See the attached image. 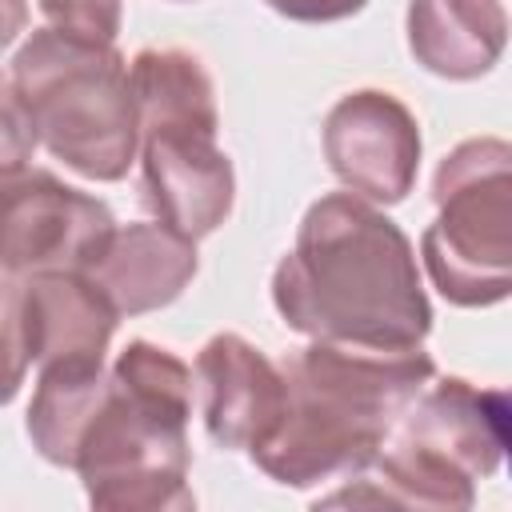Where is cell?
<instances>
[{
    "label": "cell",
    "instance_id": "9",
    "mask_svg": "<svg viewBox=\"0 0 512 512\" xmlns=\"http://www.w3.org/2000/svg\"><path fill=\"white\" fill-rule=\"evenodd\" d=\"M324 160L332 176L368 204H400L420 172V124L404 100L380 88L340 96L324 116Z\"/></svg>",
    "mask_w": 512,
    "mask_h": 512
},
{
    "label": "cell",
    "instance_id": "12",
    "mask_svg": "<svg viewBox=\"0 0 512 512\" xmlns=\"http://www.w3.org/2000/svg\"><path fill=\"white\" fill-rule=\"evenodd\" d=\"M120 312L88 272L24 276V332L36 368L104 364Z\"/></svg>",
    "mask_w": 512,
    "mask_h": 512
},
{
    "label": "cell",
    "instance_id": "3",
    "mask_svg": "<svg viewBox=\"0 0 512 512\" xmlns=\"http://www.w3.org/2000/svg\"><path fill=\"white\" fill-rule=\"evenodd\" d=\"M192 368L152 344L128 340L80 432L68 468L80 476L92 508L112 512H184L196 508L188 488L192 448Z\"/></svg>",
    "mask_w": 512,
    "mask_h": 512
},
{
    "label": "cell",
    "instance_id": "10",
    "mask_svg": "<svg viewBox=\"0 0 512 512\" xmlns=\"http://www.w3.org/2000/svg\"><path fill=\"white\" fill-rule=\"evenodd\" d=\"M196 392L204 432L224 452H252L276 424L284 376L256 344L236 332H216L196 356Z\"/></svg>",
    "mask_w": 512,
    "mask_h": 512
},
{
    "label": "cell",
    "instance_id": "14",
    "mask_svg": "<svg viewBox=\"0 0 512 512\" xmlns=\"http://www.w3.org/2000/svg\"><path fill=\"white\" fill-rule=\"evenodd\" d=\"M32 368L28 332H24V276L0 272V408L16 400Z\"/></svg>",
    "mask_w": 512,
    "mask_h": 512
},
{
    "label": "cell",
    "instance_id": "16",
    "mask_svg": "<svg viewBox=\"0 0 512 512\" xmlns=\"http://www.w3.org/2000/svg\"><path fill=\"white\" fill-rule=\"evenodd\" d=\"M32 152H36V132L28 124V112H24L8 72H0V172L28 164Z\"/></svg>",
    "mask_w": 512,
    "mask_h": 512
},
{
    "label": "cell",
    "instance_id": "15",
    "mask_svg": "<svg viewBox=\"0 0 512 512\" xmlns=\"http://www.w3.org/2000/svg\"><path fill=\"white\" fill-rule=\"evenodd\" d=\"M36 4L48 28L92 44H116L124 24V0H36Z\"/></svg>",
    "mask_w": 512,
    "mask_h": 512
},
{
    "label": "cell",
    "instance_id": "7",
    "mask_svg": "<svg viewBox=\"0 0 512 512\" xmlns=\"http://www.w3.org/2000/svg\"><path fill=\"white\" fill-rule=\"evenodd\" d=\"M508 144L496 136L456 144L432 180L436 220L420 256L444 300L460 308L500 304L512 284V176Z\"/></svg>",
    "mask_w": 512,
    "mask_h": 512
},
{
    "label": "cell",
    "instance_id": "13",
    "mask_svg": "<svg viewBox=\"0 0 512 512\" xmlns=\"http://www.w3.org/2000/svg\"><path fill=\"white\" fill-rule=\"evenodd\" d=\"M504 8L500 0H412L408 4V48L444 80H476L504 52Z\"/></svg>",
    "mask_w": 512,
    "mask_h": 512
},
{
    "label": "cell",
    "instance_id": "17",
    "mask_svg": "<svg viewBox=\"0 0 512 512\" xmlns=\"http://www.w3.org/2000/svg\"><path fill=\"white\" fill-rule=\"evenodd\" d=\"M272 12L300 20V24H332L344 16H356L368 0H264Z\"/></svg>",
    "mask_w": 512,
    "mask_h": 512
},
{
    "label": "cell",
    "instance_id": "2",
    "mask_svg": "<svg viewBox=\"0 0 512 512\" xmlns=\"http://www.w3.org/2000/svg\"><path fill=\"white\" fill-rule=\"evenodd\" d=\"M284 404L272 432L248 452L284 488H312L356 472L388 436L408 400L436 376L416 348L312 340L280 360Z\"/></svg>",
    "mask_w": 512,
    "mask_h": 512
},
{
    "label": "cell",
    "instance_id": "4",
    "mask_svg": "<svg viewBox=\"0 0 512 512\" xmlns=\"http://www.w3.org/2000/svg\"><path fill=\"white\" fill-rule=\"evenodd\" d=\"M504 448L508 396L464 376H432L396 416L380 448L356 472L340 476L332 492L316 496V504L472 508V484L500 468Z\"/></svg>",
    "mask_w": 512,
    "mask_h": 512
},
{
    "label": "cell",
    "instance_id": "11",
    "mask_svg": "<svg viewBox=\"0 0 512 512\" xmlns=\"http://www.w3.org/2000/svg\"><path fill=\"white\" fill-rule=\"evenodd\" d=\"M196 240L160 224H116L96 260L84 268L120 316H140L172 304L196 276Z\"/></svg>",
    "mask_w": 512,
    "mask_h": 512
},
{
    "label": "cell",
    "instance_id": "8",
    "mask_svg": "<svg viewBox=\"0 0 512 512\" xmlns=\"http://www.w3.org/2000/svg\"><path fill=\"white\" fill-rule=\"evenodd\" d=\"M116 216L104 200L64 184L48 168H4L0 172V272H84Z\"/></svg>",
    "mask_w": 512,
    "mask_h": 512
},
{
    "label": "cell",
    "instance_id": "6",
    "mask_svg": "<svg viewBox=\"0 0 512 512\" xmlns=\"http://www.w3.org/2000/svg\"><path fill=\"white\" fill-rule=\"evenodd\" d=\"M8 80L28 112L36 144L84 180H124L136 164V100L116 44H92L36 28L16 48Z\"/></svg>",
    "mask_w": 512,
    "mask_h": 512
},
{
    "label": "cell",
    "instance_id": "5",
    "mask_svg": "<svg viewBox=\"0 0 512 512\" xmlns=\"http://www.w3.org/2000/svg\"><path fill=\"white\" fill-rule=\"evenodd\" d=\"M136 100L140 204L168 228L200 240L216 232L236 200L228 152L216 144V84L196 52L140 48L128 60Z\"/></svg>",
    "mask_w": 512,
    "mask_h": 512
},
{
    "label": "cell",
    "instance_id": "18",
    "mask_svg": "<svg viewBox=\"0 0 512 512\" xmlns=\"http://www.w3.org/2000/svg\"><path fill=\"white\" fill-rule=\"evenodd\" d=\"M24 28H28V0H0V52L12 48Z\"/></svg>",
    "mask_w": 512,
    "mask_h": 512
},
{
    "label": "cell",
    "instance_id": "1",
    "mask_svg": "<svg viewBox=\"0 0 512 512\" xmlns=\"http://www.w3.org/2000/svg\"><path fill=\"white\" fill-rule=\"evenodd\" d=\"M272 304L312 340L416 348L432 328L412 240L352 192L320 196L272 272Z\"/></svg>",
    "mask_w": 512,
    "mask_h": 512
}]
</instances>
